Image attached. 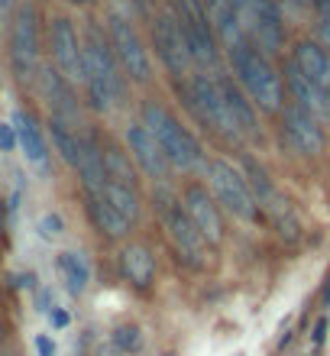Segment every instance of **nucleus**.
<instances>
[{
    "instance_id": "f257e3e1",
    "label": "nucleus",
    "mask_w": 330,
    "mask_h": 356,
    "mask_svg": "<svg viewBox=\"0 0 330 356\" xmlns=\"http://www.w3.org/2000/svg\"><path fill=\"white\" fill-rule=\"evenodd\" d=\"M81 49H85V75H81V88H85L88 107L91 111H110L126 97V75H123L120 62L113 56V46L107 39V26L101 23H88L85 36H81Z\"/></svg>"
},
{
    "instance_id": "f03ea898",
    "label": "nucleus",
    "mask_w": 330,
    "mask_h": 356,
    "mask_svg": "<svg viewBox=\"0 0 330 356\" xmlns=\"http://www.w3.org/2000/svg\"><path fill=\"white\" fill-rule=\"evenodd\" d=\"M226 65H230V75L243 94L253 101L256 111L263 113H279L285 107V81L282 72L275 68V62L269 56H263L259 49H253L249 42H236L224 52Z\"/></svg>"
},
{
    "instance_id": "7ed1b4c3",
    "label": "nucleus",
    "mask_w": 330,
    "mask_h": 356,
    "mask_svg": "<svg viewBox=\"0 0 330 356\" xmlns=\"http://www.w3.org/2000/svg\"><path fill=\"white\" fill-rule=\"evenodd\" d=\"M140 120L146 123V130L156 136L162 156L169 159L172 169H179V172H204V165H208L204 146H201L198 136H195V133H191L162 101H142Z\"/></svg>"
},
{
    "instance_id": "20e7f679",
    "label": "nucleus",
    "mask_w": 330,
    "mask_h": 356,
    "mask_svg": "<svg viewBox=\"0 0 330 356\" xmlns=\"http://www.w3.org/2000/svg\"><path fill=\"white\" fill-rule=\"evenodd\" d=\"M179 97L185 101V107L195 113V120L208 133H214L220 143H230V146H240V143H243L233 117L226 111L224 91H220V85H217V72H214V75L195 72V75H188L185 81H179Z\"/></svg>"
},
{
    "instance_id": "39448f33",
    "label": "nucleus",
    "mask_w": 330,
    "mask_h": 356,
    "mask_svg": "<svg viewBox=\"0 0 330 356\" xmlns=\"http://www.w3.org/2000/svg\"><path fill=\"white\" fill-rule=\"evenodd\" d=\"M243 39L263 56L275 58L285 49V17L279 0H230Z\"/></svg>"
},
{
    "instance_id": "423d86ee",
    "label": "nucleus",
    "mask_w": 330,
    "mask_h": 356,
    "mask_svg": "<svg viewBox=\"0 0 330 356\" xmlns=\"http://www.w3.org/2000/svg\"><path fill=\"white\" fill-rule=\"evenodd\" d=\"M172 10H175V17L181 23V33H185L191 68L204 72V75L220 72V52L224 49L217 42V33H214V23H211V13L204 7V0H175Z\"/></svg>"
},
{
    "instance_id": "0eeeda50",
    "label": "nucleus",
    "mask_w": 330,
    "mask_h": 356,
    "mask_svg": "<svg viewBox=\"0 0 330 356\" xmlns=\"http://www.w3.org/2000/svg\"><path fill=\"white\" fill-rule=\"evenodd\" d=\"M39 10L33 0H23L10 19V39H7V56H10V72L17 75V81H36L39 72Z\"/></svg>"
},
{
    "instance_id": "6e6552de",
    "label": "nucleus",
    "mask_w": 330,
    "mask_h": 356,
    "mask_svg": "<svg viewBox=\"0 0 330 356\" xmlns=\"http://www.w3.org/2000/svg\"><path fill=\"white\" fill-rule=\"evenodd\" d=\"M159 217L179 263H185L188 269H204L208 266V240L201 236L198 227L191 224V217L185 214L179 197H172L169 191L159 195Z\"/></svg>"
},
{
    "instance_id": "1a4fd4ad",
    "label": "nucleus",
    "mask_w": 330,
    "mask_h": 356,
    "mask_svg": "<svg viewBox=\"0 0 330 356\" xmlns=\"http://www.w3.org/2000/svg\"><path fill=\"white\" fill-rule=\"evenodd\" d=\"M204 178H208V188H211V195H214V201L220 204V211L233 214L236 220H256L259 217L253 191H249L243 172L236 169V165H230L224 159H208Z\"/></svg>"
},
{
    "instance_id": "9d476101",
    "label": "nucleus",
    "mask_w": 330,
    "mask_h": 356,
    "mask_svg": "<svg viewBox=\"0 0 330 356\" xmlns=\"http://www.w3.org/2000/svg\"><path fill=\"white\" fill-rule=\"evenodd\" d=\"M107 39H110L113 56L120 62L126 81H133V85H149L152 81V58H149V49H146V42H142V36H140V29L133 26V19L123 17V13H113V17L107 19Z\"/></svg>"
},
{
    "instance_id": "9b49d317",
    "label": "nucleus",
    "mask_w": 330,
    "mask_h": 356,
    "mask_svg": "<svg viewBox=\"0 0 330 356\" xmlns=\"http://www.w3.org/2000/svg\"><path fill=\"white\" fill-rule=\"evenodd\" d=\"M152 46H156V56H159L162 68L175 81H185L191 75V56H188V46H185V33H181V23L172 7L159 10L152 17Z\"/></svg>"
},
{
    "instance_id": "f8f14e48",
    "label": "nucleus",
    "mask_w": 330,
    "mask_h": 356,
    "mask_svg": "<svg viewBox=\"0 0 330 356\" xmlns=\"http://www.w3.org/2000/svg\"><path fill=\"white\" fill-rule=\"evenodd\" d=\"M36 88L42 94V101L49 107V120L65 123L72 130H85V120H81V101L75 94V85L68 81L58 68L42 65L36 72Z\"/></svg>"
},
{
    "instance_id": "ddd939ff",
    "label": "nucleus",
    "mask_w": 330,
    "mask_h": 356,
    "mask_svg": "<svg viewBox=\"0 0 330 356\" xmlns=\"http://www.w3.org/2000/svg\"><path fill=\"white\" fill-rule=\"evenodd\" d=\"M49 52H52V68H58L72 85H81L85 75V49H81V33L75 29L72 17L49 19Z\"/></svg>"
},
{
    "instance_id": "4468645a",
    "label": "nucleus",
    "mask_w": 330,
    "mask_h": 356,
    "mask_svg": "<svg viewBox=\"0 0 330 356\" xmlns=\"http://www.w3.org/2000/svg\"><path fill=\"white\" fill-rule=\"evenodd\" d=\"M279 130H282L285 146L298 156H321L324 146H327V136H324V123L317 117H311L308 111L295 107V104L285 101V107L279 113Z\"/></svg>"
},
{
    "instance_id": "2eb2a0df",
    "label": "nucleus",
    "mask_w": 330,
    "mask_h": 356,
    "mask_svg": "<svg viewBox=\"0 0 330 356\" xmlns=\"http://www.w3.org/2000/svg\"><path fill=\"white\" fill-rule=\"evenodd\" d=\"M181 207L185 214L191 217V224L201 230V236L208 240V246H217L224 240V214H220V204L214 201V195L208 191V185H191L181 188Z\"/></svg>"
},
{
    "instance_id": "dca6fc26",
    "label": "nucleus",
    "mask_w": 330,
    "mask_h": 356,
    "mask_svg": "<svg viewBox=\"0 0 330 356\" xmlns=\"http://www.w3.org/2000/svg\"><path fill=\"white\" fill-rule=\"evenodd\" d=\"M123 140H126V152H130V159L136 162V165H140V169L152 178V181L169 185L172 165H169V159L162 156L156 136L146 130V123H142V120H133L130 127H126V133H123Z\"/></svg>"
},
{
    "instance_id": "f3484780",
    "label": "nucleus",
    "mask_w": 330,
    "mask_h": 356,
    "mask_svg": "<svg viewBox=\"0 0 330 356\" xmlns=\"http://www.w3.org/2000/svg\"><path fill=\"white\" fill-rule=\"evenodd\" d=\"M282 81H285L288 104H295V107L308 111L311 117H317L321 123L330 120V91H324L317 81H311L302 68L295 65L292 58H288V62H285V68H282Z\"/></svg>"
},
{
    "instance_id": "a211bd4d",
    "label": "nucleus",
    "mask_w": 330,
    "mask_h": 356,
    "mask_svg": "<svg viewBox=\"0 0 330 356\" xmlns=\"http://www.w3.org/2000/svg\"><path fill=\"white\" fill-rule=\"evenodd\" d=\"M217 85H220V91H224L226 111H230V117H233L240 136H243V140H259V117H256V107H253V101L243 94V88L236 85L233 75L224 72V68L217 72Z\"/></svg>"
},
{
    "instance_id": "6ab92c4d",
    "label": "nucleus",
    "mask_w": 330,
    "mask_h": 356,
    "mask_svg": "<svg viewBox=\"0 0 330 356\" xmlns=\"http://www.w3.org/2000/svg\"><path fill=\"white\" fill-rule=\"evenodd\" d=\"M292 62L302 68L311 81H317L324 91H330V52L317 39H298L292 46Z\"/></svg>"
},
{
    "instance_id": "aec40b11",
    "label": "nucleus",
    "mask_w": 330,
    "mask_h": 356,
    "mask_svg": "<svg viewBox=\"0 0 330 356\" xmlns=\"http://www.w3.org/2000/svg\"><path fill=\"white\" fill-rule=\"evenodd\" d=\"M85 211H88V220L94 224V230L101 236H107V240H123L130 234L133 224L113 211L104 195H85Z\"/></svg>"
},
{
    "instance_id": "412c9836",
    "label": "nucleus",
    "mask_w": 330,
    "mask_h": 356,
    "mask_svg": "<svg viewBox=\"0 0 330 356\" xmlns=\"http://www.w3.org/2000/svg\"><path fill=\"white\" fill-rule=\"evenodd\" d=\"M120 269L126 282H133L136 289H149L152 279H156V256H152L149 246L126 243L120 250Z\"/></svg>"
},
{
    "instance_id": "4be33fe9",
    "label": "nucleus",
    "mask_w": 330,
    "mask_h": 356,
    "mask_svg": "<svg viewBox=\"0 0 330 356\" xmlns=\"http://www.w3.org/2000/svg\"><path fill=\"white\" fill-rule=\"evenodd\" d=\"M13 130H17V146L23 149V156H26L33 165H46L49 146H46L42 130H39V123L33 120L29 113L17 111V117H13Z\"/></svg>"
},
{
    "instance_id": "5701e85b",
    "label": "nucleus",
    "mask_w": 330,
    "mask_h": 356,
    "mask_svg": "<svg viewBox=\"0 0 330 356\" xmlns=\"http://www.w3.org/2000/svg\"><path fill=\"white\" fill-rule=\"evenodd\" d=\"M101 152H104V175L107 181H117V185H130V188H140L136 185V169H133V159L130 152L117 146V143H101Z\"/></svg>"
},
{
    "instance_id": "b1692460",
    "label": "nucleus",
    "mask_w": 330,
    "mask_h": 356,
    "mask_svg": "<svg viewBox=\"0 0 330 356\" xmlns=\"http://www.w3.org/2000/svg\"><path fill=\"white\" fill-rule=\"evenodd\" d=\"M104 197L110 201L113 211H117L120 217H126L130 224H136V220H140V211H142L140 188L117 185V181H107V178H104Z\"/></svg>"
},
{
    "instance_id": "393cba45",
    "label": "nucleus",
    "mask_w": 330,
    "mask_h": 356,
    "mask_svg": "<svg viewBox=\"0 0 330 356\" xmlns=\"http://www.w3.org/2000/svg\"><path fill=\"white\" fill-rule=\"evenodd\" d=\"M49 133H52V146H56V152L72 165V169H75L81 143H85V130H72V127H65V123L49 120Z\"/></svg>"
},
{
    "instance_id": "a878e982",
    "label": "nucleus",
    "mask_w": 330,
    "mask_h": 356,
    "mask_svg": "<svg viewBox=\"0 0 330 356\" xmlns=\"http://www.w3.org/2000/svg\"><path fill=\"white\" fill-rule=\"evenodd\" d=\"M58 269H62V275H65L68 291H72V295H81V291L88 289L91 272H88V263L78 253H62L58 256Z\"/></svg>"
},
{
    "instance_id": "bb28decb",
    "label": "nucleus",
    "mask_w": 330,
    "mask_h": 356,
    "mask_svg": "<svg viewBox=\"0 0 330 356\" xmlns=\"http://www.w3.org/2000/svg\"><path fill=\"white\" fill-rule=\"evenodd\" d=\"M113 340H117V347L120 350H133V353L142 347V337H140V330L136 327H117Z\"/></svg>"
},
{
    "instance_id": "cd10ccee",
    "label": "nucleus",
    "mask_w": 330,
    "mask_h": 356,
    "mask_svg": "<svg viewBox=\"0 0 330 356\" xmlns=\"http://www.w3.org/2000/svg\"><path fill=\"white\" fill-rule=\"evenodd\" d=\"M314 39H317V42H321V46L330 52V13H321V17H317V26H314Z\"/></svg>"
},
{
    "instance_id": "c85d7f7f",
    "label": "nucleus",
    "mask_w": 330,
    "mask_h": 356,
    "mask_svg": "<svg viewBox=\"0 0 330 356\" xmlns=\"http://www.w3.org/2000/svg\"><path fill=\"white\" fill-rule=\"evenodd\" d=\"M17 149V130L10 123H0V152H13Z\"/></svg>"
},
{
    "instance_id": "c756f323",
    "label": "nucleus",
    "mask_w": 330,
    "mask_h": 356,
    "mask_svg": "<svg viewBox=\"0 0 330 356\" xmlns=\"http://www.w3.org/2000/svg\"><path fill=\"white\" fill-rule=\"evenodd\" d=\"M42 236H58L62 234V217H56V214H46L42 217Z\"/></svg>"
},
{
    "instance_id": "7c9ffc66",
    "label": "nucleus",
    "mask_w": 330,
    "mask_h": 356,
    "mask_svg": "<svg viewBox=\"0 0 330 356\" xmlns=\"http://www.w3.org/2000/svg\"><path fill=\"white\" fill-rule=\"evenodd\" d=\"M36 350H39V356H56V343H52L46 334H39L36 337Z\"/></svg>"
},
{
    "instance_id": "2f4dec72",
    "label": "nucleus",
    "mask_w": 330,
    "mask_h": 356,
    "mask_svg": "<svg viewBox=\"0 0 330 356\" xmlns=\"http://www.w3.org/2000/svg\"><path fill=\"white\" fill-rule=\"evenodd\" d=\"M327 318H321L317 321V324H314V343H324V340H327Z\"/></svg>"
},
{
    "instance_id": "473e14b6",
    "label": "nucleus",
    "mask_w": 330,
    "mask_h": 356,
    "mask_svg": "<svg viewBox=\"0 0 330 356\" xmlns=\"http://www.w3.org/2000/svg\"><path fill=\"white\" fill-rule=\"evenodd\" d=\"M52 321H56V324H58V327H62V324H65V314H62V311H56V314H52Z\"/></svg>"
},
{
    "instance_id": "72a5a7b5",
    "label": "nucleus",
    "mask_w": 330,
    "mask_h": 356,
    "mask_svg": "<svg viewBox=\"0 0 330 356\" xmlns=\"http://www.w3.org/2000/svg\"><path fill=\"white\" fill-rule=\"evenodd\" d=\"M10 7H13V0H0V13H10Z\"/></svg>"
},
{
    "instance_id": "f704fd0d",
    "label": "nucleus",
    "mask_w": 330,
    "mask_h": 356,
    "mask_svg": "<svg viewBox=\"0 0 330 356\" xmlns=\"http://www.w3.org/2000/svg\"><path fill=\"white\" fill-rule=\"evenodd\" d=\"M292 3H298V7H311L314 0H292Z\"/></svg>"
},
{
    "instance_id": "c9c22d12",
    "label": "nucleus",
    "mask_w": 330,
    "mask_h": 356,
    "mask_svg": "<svg viewBox=\"0 0 330 356\" xmlns=\"http://www.w3.org/2000/svg\"><path fill=\"white\" fill-rule=\"evenodd\" d=\"M72 3H78V7H85V3H91V0H72Z\"/></svg>"
}]
</instances>
